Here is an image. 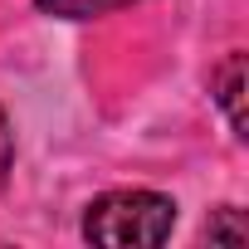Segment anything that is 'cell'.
<instances>
[{
	"label": "cell",
	"mask_w": 249,
	"mask_h": 249,
	"mask_svg": "<svg viewBox=\"0 0 249 249\" xmlns=\"http://www.w3.org/2000/svg\"><path fill=\"white\" fill-rule=\"evenodd\" d=\"M171 230H176V200L161 191H107L83 215V239L112 249H147L161 244Z\"/></svg>",
	"instance_id": "cell-1"
},
{
	"label": "cell",
	"mask_w": 249,
	"mask_h": 249,
	"mask_svg": "<svg viewBox=\"0 0 249 249\" xmlns=\"http://www.w3.org/2000/svg\"><path fill=\"white\" fill-rule=\"evenodd\" d=\"M210 88H215V103H220V107H225V117H230L234 137H244V54H239V49L215 69Z\"/></svg>",
	"instance_id": "cell-2"
},
{
	"label": "cell",
	"mask_w": 249,
	"mask_h": 249,
	"mask_svg": "<svg viewBox=\"0 0 249 249\" xmlns=\"http://www.w3.org/2000/svg\"><path fill=\"white\" fill-rule=\"evenodd\" d=\"M44 15H59V20H93V15H107V10H122L132 0H35Z\"/></svg>",
	"instance_id": "cell-3"
},
{
	"label": "cell",
	"mask_w": 249,
	"mask_h": 249,
	"mask_svg": "<svg viewBox=\"0 0 249 249\" xmlns=\"http://www.w3.org/2000/svg\"><path fill=\"white\" fill-rule=\"evenodd\" d=\"M205 234H210L215 244H234V249H239V244L249 239V230H244V220H239V210H234V205H220V210L210 215Z\"/></svg>",
	"instance_id": "cell-4"
},
{
	"label": "cell",
	"mask_w": 249,
	"mask_h": 249,
	"mask_svg": "<svg viewBox=\"0 0 249 249\" xmlns=\"http://www.w3.org/2000/svg\"><path fill=\"white\" fill-rule=\"evenodd\" d=\"M10 166H15V132H10V117L0 112V191L10 181Z\"/></svg>",
	"instance_id": "cell-5"
}]
</instances>
